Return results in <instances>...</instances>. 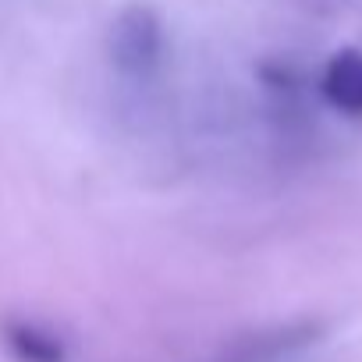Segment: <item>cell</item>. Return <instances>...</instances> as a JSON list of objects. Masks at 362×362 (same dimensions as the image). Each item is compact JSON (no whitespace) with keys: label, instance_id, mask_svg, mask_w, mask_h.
Instances as JSON below:
<instances>
[{"label":"cell","instance_id":"6da1fadb","mask_svg":"<svg viewBox=\"0 0 362 362\" xmlns=\"http://www.w3.org/2000/svg\"><path fill=\"white\" fill-rule=\"evenodd\" d=\"M163 50H167L163 22L149 4H132L114 18L107 36V54L117 75L132 82L153 78L163 64Z\"/></svg>","mask_w":362,"mask_h":362},{"label":"cell","instance_id":"7a4b0ae2","mask_svg":"<svg viewBox=\"0 0 362 362\" xmlns=\"http://www.w3.org/2000/svg\"><path fill=\"white\" fill-rule=\"evenodd\" d=\"M320 93L337 114L362 121V50H351V47L337 50L323 64Z\"/></svg>","mask_w":362,"mask_h":362},{"label":"cell","instance_id":"3957f363","mask_svg":"<svg viewBox=\"0 0 362 362\" xmlns=\"http://www.w3.org/2000/svg\"><path fill=\"white\" fill-rule=\"evenodd\" d=\"M0 344L15 362H68V341L36 320H4Z\"/></svg>","mask_w":362,"mask_h":362},{"label":"cell","instance_id":"277c9868","mask_svg":"<svg viewBox=\"0 0 362 362\" xmlns=\"http://www.w3.org/2000/svg\"><path fill=\"white\" fill-rule=\"evenodd\" d=\"M231 362H252V358H231Z\"/></svg>","mask_w":362,"mask_h":362}]
</instances>
